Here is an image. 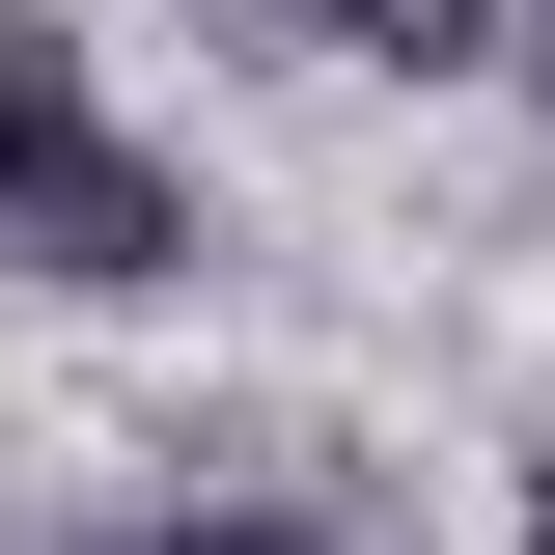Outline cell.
<instances>
[{"label": "cell", "instance_id": "6da1fadb", "mask_svg": "<svg viewBox=\"0 0 555 555\" xmlns=\"http://www.w3.org/2000/svg\"><path fill=\"white\" fill-rule=\"evenodd\" d=\"M0 250H28V278H83V306L195 250V195L83 112V28H28V0H0Z\"/></svg>", "mask_w": 555, "mask_h": 555}, {"label": "cell", "instance_id": "7a4b0ae2", "mask_svg": "<svg viewBox=\"0 0 555 555\" xmlns=\"http://www.w3.org/2000/svg\"><path fill=\"white\" fill-rule=\"evenodd\" d=\"M278 28H334V56H416V83H444V56H500V0H278Z\"/></svg>", "mask_w": 555, "mask_h": 555}, {"label": "cell", "instance_id": "3957f363", "mask_svg": "<svg viewBox=\"0 0 555 555\" xmlns=\"http://www.w3.org/2000/svg\"><path fill=\"white\" fill-rule=\"evenodd\" d=\"M167 555H334V528H167Z\"/></svg>", "mask_w": 555, "mask_h": 555}, {"label": "cell", "instance_id": "277c9868", "mask_svg": "<svg viewBox=\"0 0 555 555\" xmlns=\"http://www.w3.org/2000/svg\"><path fill=\"white\" fill-rule=\"evenodd\" d=\"M528 555H555V500H528Z\"/></svg>", "mask_w": 555, "mask_h": 555}]
</instances>
